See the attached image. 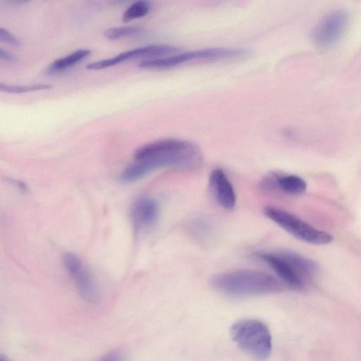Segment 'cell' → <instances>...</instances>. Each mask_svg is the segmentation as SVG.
Here are the masks:
<instances>
[{
    "instance_id": "obj_10",
    "label": "cell",
    "mask_w": 361,
    "mask_h": 361,
    "mask_svg": "<svg viewBox=\"0 0 361 361\" xmlns=\"http://www.w3.org/2000/svg\"><path fill=\"white\" fill-rule=\"evenodd\" d=\"M209 185L214 198L222 208L231 210L235 207L236 194L231 182L222 169H216L210 173Z\"/></svg>"
},
{
    "instance_id": "obj_2",
    "label": "cell",
    "mask_w": 361,
    "mask_h": 361,
    "mask_svg": "<svg viewBox=\"0 0 361 361\" xmlns=\"http://www.w3.org/2000/svg\"><path fill=\"white\" fill-rule=\"evenodd\" d=\"M216 290L233 296H255L282 291L283 286L273 276L257 270L242 269L216 274L210 280Z\"/></svg>"
},
{
    "instance_id": "obj_7",
    "label": "cell",
    "mask_w": 361,
    "mask_h": 361,
    "mask_svg": "<svg viewBox=\"0 0 361 361\" xmlns=\"http://www.w3.org/2000/svg\"><path fill=\"white\" fill-rule=\"evenodd\" d=\"M349 21L348 13L343 9L331 12L313 28L311 37L315 44L327 47L336 43L345 33Z\"/></svg>"
},
{
    "instance_id": "obj_9",
    "label": "cell",
    "mask_w": 361,
    "mask_h": 361,
    "mask_svg": "<svg viewBox=\"0 0 361 361\" xmlns=\"http://www.w3.org/2000/svg\"><path fill=\"white\" fill-rule=\"evenodd\" d=\"M159 214V205L155 200L149 197L137 199L130 208V216L137 232L151 228L157 222Z\"/></svg>"
},
{
    "instance_id": "obj_19",
    "label": "cell",
    "mask_w": 361,
    "mask_h": 361,
    "mask_svg": "<svg viewBox=\"0 0 361 361\" xmlns=\"http://www.w3.org/2000/svg\"><path fill=\"white\" fill-rule=\"evenodd\" d=\"M0 361H11V360H9L6 357H4L3 355H1L0 356Z\"/></svg>"
},
{
    "instance_id": "obj_5",
    "label": "cell",
    "mask_w": 361,
    "mask_h": 361,
    "mask_svg": "<svg viewBox=\"0 0 361 361\" xmlns=\"http://www.w3.org/2000/svg\"><path fill=\"white\" fill-rule=\"evenodd\" d=\"M248 51L243 49L215 47L188 51L168 56L146 59L140 63L142 68H168L194 60H222L243 57Z\"/></svg>"
},
{
    "instance_id": "obj_18",
    "label": "cell",
    "mask_w": 361,
    "mask_h": 361,
    "mask_svg": "<svg viewBox=\"0 0 361 361\" xmlns=\"http://www.w3.org/2000/svg\"><path fill=\"white\" fill-rule=\"evenodd\" d=\"M0 59L2 61L11 63H15L18 61V59L13 54H11L3 48L0 49Z\"/></svg>"
},
{
    "instance_id": "obj_16",
    "label": "cell",
    "mask_w": 361,
    "mask_h": 361,
    "mask_svg": "<svg viewBox=\"0 0 361 361\" xmlns=\"http://www.w3.org/2000/svg\"><path fill=\"white\" fill-rule=\"evenodd\" d=\"M0 39L13 47H20L21 46L20 40L3 27L0 28Z\"/></svg>"
},
{
    "instance_id": "obj_13",
    "label": "cell",
    "mask_w": 361,
    "mask_h": 361,
    "mask_svg": "<svg viewBox=\"0 0 361 361\" xmlns=\"http://www.w3.org/2000/svg\"><path fill=\"white\" fill-rule=\"evenodd\" d=\"M144 30L135 26H120L111 27L104 32V37L110 40H117L122 38L140 36L144 33Z\"/></svg>"
},
{
    "instance_id": "obj_8",
    "label": "cell",
    "mask_w": 361,
    "mask_h": 361,
    "mask_svg": "<svg viewBox=\"0 0 361 361\" xmlns=\"http://www.w3.org/2000/svg\"><path fill=\"white\" fill-rule=\"evenodd\" d=\"M258 257L267 264L277 276L290 288L302 290L306 282L300 276L280 252H260Z\"/></svg>"
},
{
    "instance_id": "obj_14",
    "label": "cell",
    "mask_w": 361,
    "mask_h": 361,
    "mask_svg": "<svg viewBox=\"0 0 361 361\" xmlns=\"http://www.w3.org/2000/svg\"><path fill=\"white\" fill-rule=\"evenodd\" d=\"M151 9V4L148 1H138L132 4L123 13L122 20L125 23L146 16Z\"/></svg>"
},
{
    "instance_id": "obj_12",
    "label": "cell",
    "mask_w": 361,
    "mask_h": 361,
    "mask_svg": "<svg viewBox=\"0 0 361 361\" xmlns=\"http://www.w3.org/2000/svg\"><path fill=\"white\" fill-rule=\"evenodd\" d=\"M90 53L91 51L88 49H78L53 61L48 67L47 71L49 73H56L66 70L85 59Z\"/></svg>"
},
{
    "instance_id": "obj_1",
    "label": "cell",
    "mask_w": 361,
    "mask_h": 361,
    "mask_svg": "<svg viewBox=\"0 0 361 361\" xmlns=\"http://www.w3.org/2000/svg\"><path fill=\"white\" fill-rule=\"evenodd\" d=\"M134 161L122 172L121 178L133 182L162 167L194 168L202 161L197 145L183 140L167 138L140 147L134 152Z\"/></svg>"
},
{
    "instance_id": "obj_6",
    "label": "cell",
    "mask_w": 361,
    "mask_h": 361,
    "mask_svg": "<svg viewBox=\"0 0 361 361\" xmlns=\"http://www.w3.org/2000/svg\"><path fill=\"white\" fill-rule=\"evenodd\" d=\"M62 263L80 295L90 303H97L99 300L98 287L81 259L75 254L66 252L62 256Z\"/></svg>"
},
{
    "instance_id": "obj_17",
    "label": "cell",
    "mask_w": 361,
    "mask_h": 361,
    "mask_svg": "<svg viewBox=\"0 0 361 361\" xmlns=\"http://www.w3.org/2000/svg\"><path fill=\"white\" fill-rule=\"evenodd\" d=\"M98 361H126V357L121 352L116 350L107 353Z\"/></svg>"
},
{
    "instance_id": "obj_3",
    "label": "cell",
    "mask_w": 361,
    "mask_h": 361,
    "mask_svg": "<svg viewBox=\"0 0 361 361\" xmlns=\"http://www.w3.org/2000/svg\"><path fill=\"white\" fill-rule=\"evenodd\" d=\"M233 341L247 355L257 361H265L272 349L271 336L268 327L257 319H243L230 329Z\"/></svg>"
},
{
    "instance_id": "obj_4",
    "label": "cell",
    "mask_w": 361,
    "mask_h": 361,
    "mask_svg": "<svg viewBox=\"0 0 361 361\" xmlns=\"http://www.w3.org/2000/svg\"><path fill=\"white\" fill-rule=\"evenodd\" d=\"M263 212L267 217L300 240L317 245L329 244L333 240L329 233L315 228L281 209L266 207Z\"/></svg>"
},
{
    "instance_id": "obj_11",
    "label": "cell",
    "mask_w": 361,
    "mask_h": 361,
    "mask_svg": "<svg viewBox=\"0 0 361 361\" xmlns=\"http://www.w3.org/2000/svg\"><path fill=\"white\" fill-rule=\"evenodd\" d=\"M264 185L269 189L278 188L290 195L302 194L307 188L306 182L296 175L273 174L264 180Z\"/></svg>"
},
{
    "instance_id": "obj_15",
    "label": "cell",
    "mask_w": 361,
    "mask_h": 361,
    "mask_svg": "<svg viewBox=\"0 0 361 361\" xmlns=\"http://www.w3.org/2000/svg\"><path fill=\"white\" fill-rule=\"evenodd\" d=\"M51 87L52 86L51 85L44 83L25 85H8L2 82L0 83L1 92L12 94L27 93L38 90H49Z\"/></svg>"
}]
</instances>
